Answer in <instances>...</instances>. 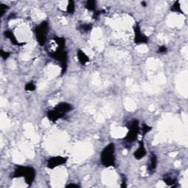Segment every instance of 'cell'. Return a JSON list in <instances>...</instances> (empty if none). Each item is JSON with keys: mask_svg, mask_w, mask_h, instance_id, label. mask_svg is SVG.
Here are the masks:
<instances>
[{"mask_svg": "<svg viewBox=\"0 0 188 188\" xmlns=\"http://www.w3.org/2000/svg\"><path fill=\"white\" fill-rule=\"evenodd\" d=\"M0 8H1V16L2 17L4 15V14L5 13V12L9 9V8H8V5H4V4H1L0 5Z\"/></svg>", "mask_w": 188, "mask_h": 188, "instance_id": "21", "label": "cell"}, {"mask_svg": "<svg viewBox=\"0 0 188 188\" xmlns=\"http://www.w3.org/2000/svg\"><path fill=\"white\" fill-rule=\"evenodd\" d=\"M35 89H36V85L32 81L27 82L24 86V90L26 91H34Z\"/></svg>", "mask_w": 188, "mask_h": 188, "instance_id": "18", "label": "cell"}, {"mask_svg": "<svg viewBox=\"0 0 188 188\" xmlns=\"http://www.w3.org/2000/svg\"><path fill=\"white\" fill-rule=\"evenodd\" d=\"M77 58H78L80 63L82 65H85L90 61V58L81 49H78L77 51Z\"/></svg>", "mask_w": 188, "mask_h": 188, "instance_id": "13", "label": "cell"}, {"mask_svg": "<svg viewBox=\"0 0 188 188\" xmlns=\"http://www.w3.org/2000/svg\"><path fill=\"white\" fill-rule=\"evenodd\" d=\"M134 42L136 44H148V42H149V38L141 32L140 24H139L138 23H137V24L134 26Z\"/></svg>", "mask_w": 188, "mask_h": 188, "instance_id": "8", "label": "cell"}, {"mask_svg": "<svg viewBox=\"0 0 188 188\" xmlns=\"http://www.w3.org/2000/svg\"><path fill=\"white\" fill-rule=\"evenodd\" d=\"M67 161H68V157H64V156H52L47 160L46 167L49 169H54L57 166L65 164Z\"/></svg>", "mask_w": 188, "mask_h": 188, "instance_id": "9", "label": "cell"}, {"mask_svg": "<svg viewBox=\"0 0 188 188\" xmlns=\"http://www.w3.org/2000/svg\"><path fill=\"white\" fill-rule=\"evenodd\" d=\"M157 166V156L155 154L154 152H151L149 156V161L148 163L147 170L149 174H152L155 172V170Z\"/></svg>", "mask_w": 188, "mask_h": 188, "instance_id": "10", "label": "cell"}, {"mask_svg": "<svg viewBox=\"0 0 188 188\" xmlns=\"http://www.w3.org/2000/svg\"><path fill=\"white\" fill-rule=\"evenodd\" d=\"M115 145L113 143H109L104 148L101 153V164L105 168L115 167Z\"/></svg>", "mask_w": 188, "mask_h": 188, "instance_id": "3", "label": "cell"}, {"mask_svg": "<svg viewBox=\"0 0 188 188\" xmlns=\"http://www.w3.org/2000/svg\"><path fill=\"white\" fill-rule=\"evenodd\" d=\"M170 11H172L173 13H179L181 14H184L183 11L182 10V8H181V5L179 1H176V2H175L173 3V5L170 8Z\"/></svg>", "mask_w": 188, "mask_h": 188, "instance_id": "14", "label": "cell"}, {"mask_svg": "<svg viewBox=\"0 0 188 188\" xmlns=\"http://www.w3.org/2000/svg\"><path fill=\"white\" fill-rule=\"evenodd\" d=\"M179 172L177 170H170L168 173H165L163 176V180L168 186L177 187L178 184V176H179Z\"/></svg>", "mask_w": 188, "mask_h": 188, "instance_id": "7", "label": "cell"}, {"mask_svg": "<svg viewBox=\"0 0 188 188\" xmlns=\"http://www.w3.org/2000/svg\"><path fill=\"white\" fill-rule=\"evenodd\" d=\"M36 175L35 170L32 167L23 165H17L13 173L12 178L24 177L25 182L28 185H31L34 182Z\"/></svg>", "mask_w": 188, "mask_h": 188, "instance_id": "2", "label": "cell"}, {"mask_svg": "<svg viewBox=\"0 0 188 188\" xmlns=\"http://www.w3.org/2000/svg\"><path fill=\"white\" fill-rule=\"evenodd\" d=\"M15 18V15L14 13H12L11 14V15H10L9 17H8V19H11V18Z\"/></svg>", "mask_w": 188, "mask_h": 188, "instance_id": "26", "label": "cell"}, {"mask_svg": "<svg viewBox=\"0 0 188 188\" xmlns=\"http://www.w3.org/2000/svg\"><path fill=\"white\" fill-rule=\"evenodd\" d=\"M37 41L41 46H44L46 42L47 35L49 33V23L48 21H44L37 26L34 30Z\"/></svg>", "mask_w": 188, "mask_h": 188, "instance_id": "6", "label": "cell"}, {"mask_svg": "<svg viewBox=\"0 0 188 188\" xmlns=\"http://www.w3.org/2000/svg\"><path fill=\"white\" fill-rule=\"evenodd\" d=\"M129 130L126 137L123 138L124 142L128 144H131L137 140L138 134L140 133V122L137 119H133L127 125Z\"/></svg>", "mask_w": 188, "mask_h": 188, "instance_id": "5", "label": "cell"}, {"mask_svg": "<svg viewBox=\"0 0 188 188\" xmlns=\"http://www.w3.org/2000/svg\"><path fill=\"white\" fill-rule=\"evenodd\" d=\"M66 11L68 14H71V15L74 14V11H75V4H74V1H72V0L68 1Z\"/></svg>", "mask_w": 188, "mask_h": 188, "instance_id": "16", "label": "cell"}, {"mask_svg": "<svg viewBox=\"0 0 188 188\" xmlns=\"http://www.w3.org/2000/svg\"><path fill=\"white\" fill-rule=\"evenodd\" d=\"M48 55L60 63L61 66V75L65 74L68 67V52L65 51V48L57 46L56 51H49L48 52Z\"/></svg>", "mask_w": 188, "mask_h": 188, "instance_id": "4", "label": "cell"}, {"mask_svg": "<svg viewBox=\"0 0 188 188\" xmlns=\"http://www.w3.org/2000/svg\"><path fill=\"white\" fill-rule=\"evenodd\" d=\"M96 2L94 0H88L86 2L85 4V8L86 9L88 10V11H96Z\"/></svg>", "mask_w": 188, "mask_h": 188, "instance_id": "15", "label": "cell"}, {"mask_svg": "<svg viewBox=\"0 0 188 188\" xmlns=\"http://www.w3.org/2000/svg\"><path fill=\"white\" fill-rule=\"evenodd\" d=\"M4 35H5V38L10 40V41H11V43L13 44V45L21 47L26 44V43L19 42V41L16 39V38H15V35H14L13 32H11V31H10V30H7V31H5V32H4Z\"/></svg>", "mask_w": 188, "mask_h": 188, "instance_id": "12", "label": "cell"}, {"mask_svg": "<svg viewBox=\"0 0 188 188\" xmlns=\"http://www.w3.org/2000/svg\"><path fill=\"white\" fill-rule=\"evenodd\" d=\"M121 179H122V183H121V185H120V187H127V177H126V176L123 174H121Z\"/></svg>", "mask_w": 188, "mask_h": 188, "instance_id": "23", "label": "cell"}, {"mask_svg": "<svg viewBox=\"0 0 188 188\" xmlns=\"http://www.w3.org/2000/svg\"><path fill=\"white\" fill-rule=\"evenodd\" d=\"M66 187H80V185L77 184H74V183L69 184L66 185Z\"/></svg>", "mask_w": 188, "mask_h": 188, "instance_id": "25", "label": "cell"}, {"mask_svg": "<svg viewBox=\"0 0 188 188\" xmlns=\"http://www.w3.org/2000/svg\"><path fill=\"white\" fill-rule=\"evenodd\" d=\"M73 110V106L67 102H60L55 106L52 110L47 111L46 116L50 121L55 123L57 120L63 118L67 113Z\"/></svg>", "mask_w": 188, "mask_h": 188, "instance_id": "1", "label": "cell"}, {"mask_svg": "<svg viewBox=\"0 0 188 188\" xmlns=\"http://www.w3.org/2000/svg\"><path fill=\"white\" fill-rule=\"evenodd\" d=\"M139 146L137 150L134 152V157L137 160H140L143 159L146 155V150L145 148L144 142L143 140H140L138 142Z\"/></svg>", "mask_w": 188, "mask_h": 188, "instance_id": "11", "label": "cell"}, {"mask_svg": "<svg viewBox=\"0 0 188 188\" xmlns=\"http://www.w3.org/2000/svg\"><path fill=\"white\" fill-rule=\"evenodd\" d=\"M0 56H1V57H2L3 60H5L11 56V53L8 52V51H5V50H3L2 49H0Z\"/></svg>", "mask_w": 188, "mask_h": 188, "instance_id": "20", "label": "cell"}, {"mask_svg": "<svg viewBox=\"0 0 188 188\" xmlns=\"http://www.w3.org/2000/svg\"><path fill=\"white\" fill-rule=\"evenodd\" d=\"M151 130H152L151 127H149V125H147V124H146L145 123H143V125H142V128H141L142 133H143V137H144V136L146 135L147 133H149Z\"/></svg>", "mask_w": 188, "mask_h": 188, "instance_id": "19", "label": "cell"}, {"mask_svg": "<svg viewBox=\"0 0 188 188\" xmlns=\"http://www.w3.org/2000/svg\"><path fill=\"white\" fill-rule=\"evenodd\" d=\"M141 5H143V7H146V6H147V4H146V2H141Z\"/></svg>", "mask_w": 188, "mask_h": 188, "instance_id": "27", "label": "cell"}, {"mask_svg": "<svg viewBox=\"0 0 188 188\" xmlns=\"http://www.w3.org/2000/svg\"><path fill=\"white\" fill-rule=\"evenodd\" d=\"M168 51V48L165 46H161L158 48V50H157V52L160 53V54H164V53H166Z\"/></svg>", "mask_w": 188, "mask_h": 188, "instance_id": "22", "label": "cell"}, {"mask_svg": "<svg viewBox=\"0 0 188 188\" xmlns=\"http://www.w3.org/2000/svg\"><path fill=\"white\" fill-rule=\"evenodd\" d=\"M92 28H93V25L91 24H81L79 27V29L84 32H90L91 31Z\"/></svg>", "mask_w": 188, "mask_h": 188, "instance_id": "17", "label": "cell"}, {"mask_svg": "<svg viewBox=\"0 0 188 188\" xmlns=\"http://www.w3.org/2000/svg\"><path fill=\"white\" fill-rule=\"evenodd\" d=\"M102 13V11H95L94 12V14H93V18H97L100 15H101V13Z\"/></svg>", "mask_w": 188, "mask_h": 188, "instance_id": "24", "label": "cell"}]
</instances>
